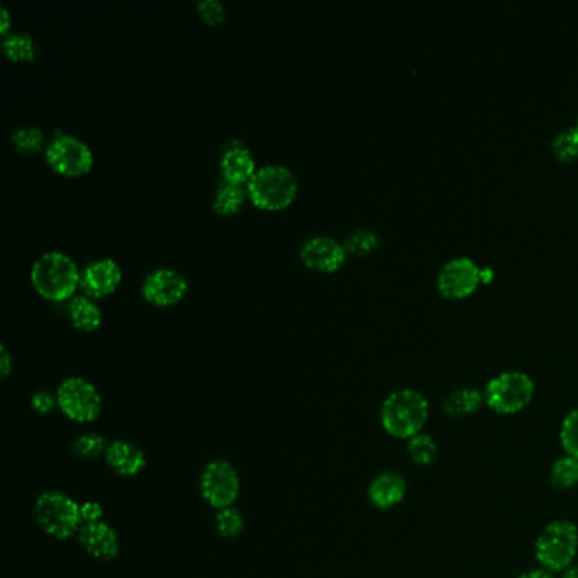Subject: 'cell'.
Returning a JSON list of instances; mask_svg holds the SVG:
<instances>
[{
    "label": "cell",
    "mask_w": 578,
    "mask_h": 578,
    "mask_svg": "<svg viewBox=\"0 0 578 578\" xmlns=\"http://www.w3.org/2000/svg\"><path fill=\"white\" fill-rule=\"evenodd\" d=\"M407 453L411 456L412 462L419 467H429L438 458V445L433 436L419 433L407 441Z\"/></svg>",
    "instance_id": "603a6c76"
},
{
    "label": "cell",
    "mask_w": 578,
    "mask_h": 578,
    "mask_svg": "<svg viewBox=\"0 0 578 578\" xmlns=\"http://www.w3.org/2000/svg\"><path fill=\"white\" fill-rule=\"evenodd\" d=\"M216 528L223 538H238L245 528V517L236 507H226L217 511Z\"/></svg>",
    "instance_id": "4316f807"
},
{
    "label": "cell",
    "mask_w": 578,
    "mask_h": 578,
    "mask_svg": "<svg viewBox=\"0 0 578 578\" xmlns=\"http://www.w3.org/2000/svg\"><path fill=\"white\" fill-rule=\"evenodd\" d=\"M517 578H556L555 573L546 570V568H534L528 572L521 573Z\"/></svg>",
    "instance_id": "e575fe53"
},
{
    "label": "cell",
    "mask_w": 578,
    "mask_h": 578,
    "mask_svg": "<svg viewBox=\"0 0 578 578\" xmlns=\"http://www.w3.org/2000/svg\"><path fill=\"white\" fill-rule=\"evenodd\" d=\"M12 145L21 153H36L45 143L43 129L36 126H21L12 133Z\"/></svg>",
    "instance_id": "484cf974"
},
{
    "label": "cell",
    "mask_w": 578,
    "mask_h": 578,
    "mask_svg": "<svg viewBox=\"0 0 578 578\" xmlns=\"http://www.w3.org/2000/svg\"><path fill=\"white\" fill-rule=\"evenodd\" d=\"M104 517V509H102L99 502H85L82 504V519H84V524L87 523H99Z\"/></svg>",
    "instance_id": "1f68e13d"
},
{
    "label": "cell",
    "mask_w": 578,
    "mask_h": 578,
    "mask_svg": "<svg viewBox=\"0 0 578 578\" xmlns=\"http://www.w3.org/2000/svg\"><path fill=\"white\" fill-rule=\"evenodd\" d=\"M301 260L317 272H336L346 262V248L333 236H312L301 248Z\"/></svg>",
    "instance_id": "7c38bea8"
},
{
    "label": "cell",
    "mask_w": 578,
    "mask_h": 578,
    "mask_svg": "<svg viewBox=\"0 0 578 578\" xmlns=\"http://www.w3.org/2000/svg\"><path fill=\"white\" fill-rule=\"evenodd\" d=\"M248 199L263 211H282L299 192L294 172L285 165H263L246 185Z\"/></svg>",
    "instance_id": "3957f363"
},
{
    "label": "cell",
    "mask_w": 578,
    "mask_h": 578,
    "mask_svg": "<svg viewBox=\"0 0 578 578\" xmlns=\"http://www.w3.org/2000/svg\"><path fill=\"white\" fill-rule=\"evenodd\" d=\"M407 494V482L404 475L395 470H385L373 478L368 487V499L373 506L382 511L399 506Z\"/></svg>",
    "instance_id": "2e32d148"
},
{
    "label": "cell",
    "mask_w": 578,
    "mask_h": 578,
    "mask_svg": "<svg viewBox=\"0 0 578 578\" xmlns=\"http://www.w3.org/2000/svg\"><path fill=\"white\" fill-rule=\"evenodd\" d=\"M77 262L63 251H46L31 267V282L41 297L50 301H67L80 287Z\"/></svg>",
    "instance_id": "6da1fadb"
},
{
    "label": "cell",
    "mask_w": 578,
    "mask_h": 578,
    "mask_svg": "<svg viewBox=\"0 0 578 578\" xmlns=\"http://www.w3.org/2000/svg\"><path fill=\"white\" fill-rule=\"evenodd\" d=\"M2 51L12 62H31L38 56V45L31 34L11 31L4 36Z\"/></svg>",
    "instance_id": "44dd1931"
},
{
    "label": "cell",
    "mask_w": 578,
    "mask_h": 578,
    "mask_svg": "<svg viewBox=\"0 0 578 578\" xmlns=\"http://www.w3.org/2000/svg\"><path fill=\"white\" fill-rule=\"evenodd\" d=\"M68 316L73 326L82 331H94L102 324V309L89 295H75L68 302Z\"/></svg>",
    "instance_id": "ac0fdd59"
},
{
    "label": "cell",
    "mask_w": 578,
    "mask_h": 578,
    "mask_svg": "<svg viewBox=\"0 0 578 578\" xmlns=\"http://www.w3.org/2000/svg\"><path fill=\"white\" fill-rule=\"evenodd\" d=\"M429 402L416 389H399L385 399L380 409L382 428L401 440H411L423 433L428 423Z\"/></svg>",
    "instance_id": "7a4b0ae2"
},
{
    "label": "cell",
    "mask_w": 578,
    "mask_h": 578,
    "mask_svg": "<svg viewBox=\"0 0 578 578\" xmlns=\"http://www.w3.org/2000/svg\"><path fill=\"white\" fill-rule=\"evenodd\" d=\"M577 551L578 528L565 519L548 524L534 545L536 560L553 573L572 567Z\"/></svg>",
    "instance_id": "5b68a950"
},
{
    "label": "cell",
    "mask_w": 578,
    "mask_h": 578,
    "mask_svg": "<svg viewBox=\"0 0 578 578\" xmlns=\"http://www.w3.org/2000/svg\"><path fill=\"white\" fill-rule=\"evenodd\" d=\"M346 248V253L351 255H368L373 250H377L380 245V236L377 231L373 229L360 228L355 229L353 233L348 234L343 243Z\"/></svg>",
    "instance_id": "d4e9b609"
},
{
    "label": "cell",
    "mask_w": 578,
    "mask_h": 578,
    "mask_svg": "<svg viewBox=\"0 0 578 578\" xmlns=\"http://www.w3.org/2000/svg\"><path fill=\"white\" fill-rule=\"evenodd\" d=\"M31 406H33L34 411L38 414H51L55 411V407L58 406V401H56V394H51L50 390H38L36 394L33 395L31 399Z\"/></svg>",
    "instance_id": "4dcf8cb0"
},
{
    "label": "cell",
    "mask_w": 578,
    "mask_h": 578,
    "mask_svg": "<svg viewBox=\"0 0 578 578\" xmlns=\"http://www.w3.org/2000/svg\"><path fill=\"white\" fill-rule=\"evenodd\" d=\"M12 370L11 353L7 351L6 345H0V375L6 378Z\"/></svg>",
    "instance_id": "d6a6232c"
},
{
    "label": "cell",
    "mask_w": 578,
    "mask_h": 578,
    "mask_svg": "<svg viewBox=\"0 0 578 578\" xmlns=\"http://www.w3.org/2000/svg\"><path fill=\"white\" fill-rule=\"evenodd\" d=\"M109 441L101 436V434L87 433L82 434L75 445H73V451L75 455L84 458V460H94V458H99L101 455H106L107 448H109Z\"/></svg>",
    "instance_id": "83f0119b"
},
{
    "label": "cell",
    "mask_w": 578,
    "mask_h": 578,
    "mask_svg": "<svg viewBox=\"0 0 578 578\" xmlns=\"http://www.w3.org/2000/svg\"><path fill=\"white\" fill-rule=\"evenodd\" d=\"M189 282L175 268H156L146 275L141 285V294L153 306H175L184 299Z\"/></svg>",
    "instance_id": "8fae6325"
},
{
    "label": "cell",
    "mask_w": 578,
    "mask_h": 578,
    "mask_svg": "<svg viewBox=\"0 0 578 578\" xmlns=\"http://www.w3.org/2000/svg\"><path fill=\"white\" fill-rule=\"evenodd\" d=\"M560 441L567 455L578 458V407L568 412L567 417L563 419Z\"/></svg>",
    "instance_id": "f1b7e54d"
},
{
    "label": "cell",
    "mask_w": 578,
    "mask_h": 578,
    "mask_svg": "<svg viewBox=\"0 0 578 578\" xmlns=\"http://www.w3.org/2000/svg\"><path fill=\"white\" fill-rule=\"evenodd\" d=\"M562 578H578V567H570L563 572Z\"/></svg>",
    "instance_id": "d590c367"
},
{
    "label": "cell",
    "mask_w": 578,
    "mask_h": 578,
    "mask_svg": "<svg viewBox=\"0 0 578 578\" xmlns=\"http://www.w3.org/2000/svg\"><path fill=\"white\" fill-rule=\"evenodd\" d=\"M34 517L41 529L56 540H68L84 526L82 506L60 490L39 495L34 504Z\"/></svg>",
    "instance_id": "277c9868"
},
{
    "label": "cell",
    "mask_w": 578,
    "mask_h": 578,
    "mask_svg": "<svg viewBox=\"0 0 578 578\" xmlns=\"http://www.w3.org/2000/svg\"><path fill=\"white\" fill-rule=\"evenodd\" d=\"M46 163L65 177H80L90 172L94 155L90 146L73 134L62 133L51 139L45 150Z\"/></svg>",
    "instance_id": "ba28073f"
},
{
    "label": "cell",
    "mask_w": 578,
    "mask_h": 578,
    "mask_svg": "<svg viewBox=\"0 0 578 578\" xmlns=\"http://www.w3.org/2000/svg\"><path fill=\"white\" fill-rule=\"evenodd\" d=\"M482 277L478 263L468 256H456L440 268L438 289L448 299H462L477 289Z\"/></svg>",
    "instance_id": "30bf717a"
},
{
    "label": "cell",
    "mask_w": 578,
    "mask_h": 578,
    "mask_svg": "<svg viewBox=\"0 0 578 578\" xmlns=\"http://www.w3.org/2000/svg\"><path fill=\"white\" fill-rule=\"evenodd\" d=\"M239 475L236 468L226 460L207 463L201 475V494L209 506L217 511L233 507L238 499Z\"/></svg>",
    "instance_id": "9c48e42d"
},
{
    "label": "cell",
    "mask_w": 578,
    "mask_h": 578,
    "mask_svg": "<svg viewBox=\"0 0 578 578\" xmlns=\"http://www.w3.org/2000/svg\"><path fill=\"white\" fill-rule=\"evenodd\" d=\"M551 148H553L556 158H560L563 162L578 160V117L572 126H568L556 134Z\"/></svg>",
    "instance_id": "cb8c5ba5"
},
{
    "label": "cell",
    "mask_w": 578,
    "mask_h": 578,
    "mask_svg": "<svg viewBox=\"0 0 578 578\" xmlns=\"http://www.w3.org/2000/svg\"><path fill=\"white\" fill-rule=\"evenodd\" d=\"M56 401L60 411L73 423H94L101 416V394L87 378H65L56 390Z\"/></svg>",
    "instance_id": "52a82bcc"
},
{
    "label": "cell",
    "mask_w": 578,
    "mask_h": 578,
    "mask_svg": "<svg viewBox=\"0 0 578 578\" xmlns=\"http://www.w3.org/2000/svg\"><path fill=\"white\" fill-rule=\"evenodd\" d=\"M550 484L556 490H570L578 485V458L570 455L558 458L551 465Z\"/></svg>",
    "instance_id": "7402d4cb"
},
{
    "label": "cell",
    "mask_w": 578,
    "mask_h": 578,
    "mask_svg": "<svg viewBox=\"0 0 578 578\" xmlns=\"http://www.w3.org/2000/svg\"><path fill=\"white\" fill-rule=\"evenodd\" d=\"M534 390L533 378L528 373L502 372L490 378L485 387V404L499 414H516L531 404Z\"/></svg>",
    "instance_id": "8992f818"
},
{
    "label": "cell",
    "mask_w": 578,
    "mask_h": 578,
    "mask_svg": "<svg viewBox=\"0 0 578 578\" xmlns=\"http://www.w3.org/2000/svg\"><path fill=\"white\" fill-rule=\"evenodd\" d=\"M104 456L109 467L123 477H136L146 467L145 453L128 441H112Z\"/></svg>",
    "instance_id": "e0dca14e"
},
{
    "label": "cell",
    "mask_w": 578,
    "mask_h": 578,
    "mask_svg": "<svg viewBox=\"0 0 578 578\" xmlns=\"http://www.w3.org/2000/svg\"><path fill=\"white\" fill-rule=\"evenodd\" d=\"M197 9H199V14H201L202 19H204L207 24H211V26L223 23L224 17H226L224 4L223 2H219V0H201V2L197 4Z\"/></svg>",
    "instance_id": "f546056e"
},
{
    "label": "cell",
    "mask_w": 578,
    "mask_h": 578,
    "mask_svg": "<svg viewBox=\"0 0 578 578\" xmlns=\"http://www.w3.org/2000/svg\"><path fill=\"white\" fill-rule=\"evenodd\" d=\"M123 280L121 265L112 258H101L85 265L80 273V289L92 299L112 294Z\"/></svg>",
    "instance_id": "4fadbf2b"
},
{
    "label": "cell",
    "mask_w": 578,
    "mask_h": 578,
    "mask_svg": "<svg viewBox=\"0 0 578 578\" xmlns=\"http://www.w3.org/2000/svg\"><path fill=\"white\" fill-rule=\"evenodd\" d=\"M219 168H221L223 180L231 184L245 185V187L258 170L253 153L236 139L228 146H224L221 158H219Z\"/></svg>",
    "instance_id": "9a60e30c"
},
{
    "label": "cell",
    "mask_w": 578,
    "mask_h": 578,
    "mask_svg": "<svg viewBox=\"0 0 578 578\" xmlns=\"http://www.w3.org/2000/svg\"><path fill=\"white\" fill-rule=\"evenodd\" d=\"M11 24V12L6 6H0V33H2V36H7V34L11 33Z\"/></svg>",
    "instance_id": "836d02e7"
},
{
    "label": "cell",
    "mask_w": 578,
    "mask_h": 578,
    "mask_svg": "<svg viewBox=\"0 0 578 578\" xmlns=\"http://www.w3.org/2000/svg\"><path fill=\"white\" fill-rule=\"evenodd\" d=\"M248 190L245 185L231 184L223 180L217 187L212 207L221 216H233L245 204Z\"/></svg>",
    "instance_id": "ffe728a7"
},
{
    "label": "cell",
    "mask_w": 578,
    "mask_h": 578,
    "mask_svg": "<svg viewBox=\"0 0 578 578\" xmlns=\"http://www.w3.org/2000/svg\"><path fill=\"white\" fill-rule=\"evenodd\" d=\"M485 402L484 392L475 387L453 390L443 402V409L451 417L472 416Z\"/></svg>",
    "instance_id": "d6986e66"
},
{
    "label": "cell",
    "mask_w": 578,
    "mask_h": 578,
    "mask_svg": "<svg viewBox=\"0 0 578 578\" xmlns=\"http://www.w3.org/2000/svg\"><path fill=\"white\" fill-rule=\"evenodd\" d=\"M78 541L90 556L102 562H112L119 555V536L116 531L104 523H87L78 531Z\"/></svg>",
    "instance_id": "5bb4252c"
}]
</instances>
